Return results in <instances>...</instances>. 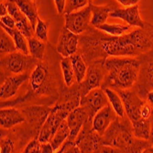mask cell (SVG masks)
<instances>
[{"label": "cell", "mask_w": 153, "mask_h": 153, "mask_svg": "<svg viewBox=\"0 0 153 153\" xmlns=\"http://www.w3.org/2000/svg\"><path fill=\"white\" fill-rule=\"evenodd\" d=\"M118 116L115 112L113 107L111 106L110 104L105 105V107L101 108L97 112L94 118L92 123L93 130H94L96 133H98L101 137L105 134V130L108 128V127Z\"/></svg>", "instance_id": "14"}, {"label": "cell", "mask_w": 153, "mask_h": 153, "mask_svg": "<svg viewBox=\"0 0 153 153\" xmlns=\"http://www.w3.org/2000/svg\"><path fill=\"white\" fill-rule=\"evenodd\" d=\"M149 141L150 142L151 146H153V116L150 119V135H149Z\"/></svg>", "instance_id": "38"}, {"label": "cell", "mask_w": 153, "mask_h": 153, "mask_svg": "<svg viewBox=\"0 0 153 153\" xmlns=\"http://www.w3.org/2000/svg\"><path fill=\"white\" fill-rule=\"evenodd\" d=\"M131 26L130 25H122V24H107L104 23L96 27L103 32L107 33L110 36L114 37H119L124 34H126L128 31H129Z\"/></svg>", "instance_id": "25"}, {"label": "cell", "mask_w": 153, "mask_h": 153, "mask_svg": "<svg viewBox=\"0 0 153 153\" xmlns=\"http://www.w3.org/2000/svg\"><path fill=\"white\" fill-rule=\"evenodd\" d=\"M92 19V8L91 2L81 10L74 11L68 14H64L65 25L68 30H70L74 33L80 35L90 29Z\"/></svg>", "instance_id": "8"}, {"label": "cell", "mask_w": 153, "mask_h": 153, "mask_svg": "<svg viewBox=\"0 0 153 153\" xmlns=\"http://www.w3.org/2000/svg\"><path fill=\"white\" fill-rule=\"evenodd\" d=\"M100 47L106 56L134 57L153 49V26L148 24L119 37L101 34Z\"/></svg>", "instance_id": "1"}, {"label": "cell", "mask_w": 153, "mask_h": 153, "mask_svg": "<svg viewBox=\"0 0 153 153\" xmlns=\"http://www.w3.org/2000/svg\"><path fill=\"white\" fill-rule=\"evenodd\" d=\"M109 17L122 19L131 27H141V29H144L149 24L142 20L140 11H138L137 4L131 7H127L126 8H116L109 14Z\"/></svg>", "instance_id": "13"}, {"label": "cell", "mask_w": 153, "mask_h": 153, "mask_svg": "<svg viewBox=\"0 0 153 153\" xmlns=\"http://www.w3.org/2000/svg\"><path fill=\"white\" fill-rule=\"evenodd\" d=\"M79 35L74 33L66 27H63L56 45L57 52L62 57H71L78 51Z\"/></svg>", "instance_id": "11"}, {"label": "cell", "mask_w": 153, "mask_h": 153, "mask_svg": "<svg viewBox=\"0 0 153 153\" xmlns=\"http://www.w3.org/2000/svg\"><path fill=\"white\" fill-rule=\"evenodd\" d=\"M48 34H49V23L43 21L39 18L36 27H35V36L40 39L47 42L48 41Z\"/></svg>", "instance_id": "29"}, {"label": "cell", "mask_w": 153, "mask_h": 153, "mask_svg": "<svg viewBox=\"0 0 153 153\" xmlns=\"http://www.w3.org/2000/svg\"><path fill=\"white\" fill-rule=\"evenodd\" d=\"M54 152V149L51 142H44L41 143V148H40V153H52Z\"/></svg>", "instance_id": "35"}, {"label": "cell", "mask_w": 153, "mask_h": 153, "mask_svg": "<svg viewBox=\"0 0 153 153\" xmlns=\"http://www.w3.org/2000/svg\"><path fill=\"white\" fill-rule=\"evenodd\" d=\"M69 137H70V128H69L67 120L65 119L62 123L60 128L57 129L56 133L54 134L53 137L51 138V141H50L51 144L52 145L53 149H54V152L59 151L60 148L68 140Z\"/></svg>", "instance_id": "20"}, {"label": "cell", "mask_w": 153, "mask_h": 153, "mask_svg": "<svg viewBox=\"0 0 153 153\" xmlns=\"http://www.w3.org/2000/svg\"><path fill=\"white\" fill-rule=\"evenodd\" d=\"M29 72H25L19 74L7 75L1 79V89H0V98L2 101L14 96L19 91L23 83L30 80Z\"/></svg>", "instance_id": "12"}, {"label": "cell", "mask_w": 153, "mask_h": 153, "mask_svg": "<svg viewBox=\"0 0 153 153\" xmlns=\"http://www.w3.org/2000/svg\"><path fill=\"white\" fill-rule=\"evenodd\" d=\"M53 78L47 64L38 62L30 76L29 91L33 97L50 94L53 88Z\"/></svg>", "instance_id": "6"}, {"label": "cell", "mask_w": 153, "mask_h": 153, "mask_svg": "<svg viewBox=\"0 0 153 153\" xmlns=\"http://www.w3.org/2000/svg\"><path fill=\"white\" fill-rule=\"evenodd\" d=\"M1 23H3L5 26L10 27V29H14V27H16V26H17V23H16L15 19H14L9 15V14H7V15H6V16L1 17Z\"/></svg>", "instance_id": "33"}, {"label": "cell", "mask_w": 153, "mask_h": 153, "mask_svg": "<svg viewBox=\"0 0 153 153\" xmlns=\"http://www.w3.org/2000/svg\"><path fill=\"white\" fill-rule=\"evenodd\" d=\"M1 27L4 29L14 39L17 46L18 51L25 53L26 55H30V51H29V45H27V39L17 29V27H14V29H10V27L5 26L3 23H1Z\"/></svg>", "instance_id": "19"}, {"label": "cell", "mask_w": 153, "mask_h": 153, "mask_svg": "<svg viewBox=\"0 0 153 153\" xmlns=\"http://www.w3.org/2000/svg\"><path fill=\"white\" fill-rule=\"evenodd\" d=\"M118 3H120L122 6L124 7H131V6H134V5H137L140 1L141 0H117Z\"/></svg>", "instance_id": "36"}, {"label": "cell", "mask_w": 153, "mask_h": 153, "mask_svg": "<svg viewBox=\"0 0 153 153\" xmlns=\"http://www.w3.org/2000/svg\"><path fill=\"white\" fill-rule=\"evenodd\" d=\"M104 67L107 74L101 87H111L116 91L126 90L131 88L138 80L141 62L136 58L111 56L105 58Z\"/></svg>", "instance_id": "2"}, {"label": "cell", "mask_w": 153, "mask_h": 153, "mask_svg": "<svg viewBox=\"0 0 153 153\" xmlns=\"http://www.w3.org/2000/svg\"><path fill=\"white\" fill-rule=\"evenodd\" d=\"M117 92L118 93L123 101L126 115L128 116V118L131 122V124L142 120L143 118L141 117V109L146 101L140 97V95L137 93L128 89L117 90Z\"/></svg>", "instance_id": "10"}, {"label": "cell", "mask_w": 153, "mask_h": 153, "mask_svg": "<svg viewBox=\"0 0 153 153\" xmlns=\"http://www.w3.org/2000/svg\"><path fill=\"white\" fill-rule=\"evenodd\" d=\"M61 68L62 71L63 81L65 85L68 87L74 85V82H76V78L70 57H62L61 61Z\"/></svg>", "instance_id": "23"}, {"label": "cell", "mask_w": 153, "mask_h": 153, "mask_svg": "<svg viewBox=\"0 0 153 153\" xmlns=\"http://www.w3.org/2000/svg\"><path fill=\"white\" fill-rule=\"evenodd\" d=\"M71 111L72 108L70 106L62 102H58L54 107L51 108L38 136L41 143L51 141L62 123L68 117Z\"/></svg>", "instance_id": "4"}, {"label": "cell", "mask_w": 153, "mask_h": 153, "mask_svg": "<svg viewBox=\"0 0 153 153\" xmlns=\"http://www.w3.org/2000/svg\"><path fill=\"white\" fill-rule=\"evenodd\" d=\"M0 44H1V48H0L1 56L18 51L13 38L4 29H2V27H1V36H0Z\"/></svg>", "instance_id": "27"}, {"label": "cell", "mask_w": 153, "mask_h": 153, "mask_svg": "<svg viewBox=\"0 0 153 153\" xmlns=\"http://www.w3.org/2000/svg\"><path fill=\"white\" fill-rule=\"evenodd\" d=\"M91 0H66V7L64 14H68L74 11H76L80 8L86 7Z\"/></svg>", "instance_id": "30"}, {"label": "cell", "mask_w": 153, "mask_h": 153, "mask_svg": "<svg viewBox=\"0 0 153 153\" xmlns=\"http://www.w3.org/2000/svg\"><path fill=\"white\" fill-rule=\"evenodd\" d=\"M23 122H25V117L17 108H1L0 111L1 128L10 129Z\"/></svg>", "instance_id": "16"}, {"label": "cell", "mask_w": 153, "mask_h": 153, "mask_svg": "<svg viewBox=\"0 0 153 153\" xmlns=\"http://www.w3.org/2000/svg\"><path fill=\"white\" fill-rule=\"evenodd\" d=\"M91 8H92V19H91V25L94 27L106 23V19L109 17V14L114 11L117 7L112 6L111 4L105 6H94L91 2Z\"/></svg>", "instance_id": "17"}, {"label": "cell", "mask_w": 153, "mask_h": 153, "mask_svg": "<svg viewBox=\"0 0 153 153\" xmlns=\"http://www.w3.org/2000/svg\"><path fill=\"white\" fill-rule=\"evenodd\" d=\"M27 45H29L30 55L39 61L43 60L46 51V44L44 41L39 39L36 36H33L27 39Z\"/></svg>", "instance_id": "22"}, {"label": "cell", "mask_w": 153, "mask_h": 153, "mask_svg": "<svg viewBox=\"0 0 153 153\" xmlns=\"http://www.w3.org/2000/svg\"><path fill=\"white\" fill-rule=\"evenodd\" d=\"M15 150V144L10 137H1V146H0V152L8 153Z\"/></svg>", "instance_id": "31"}, {"label": "cell", "mask_w": 153, "mask_h": 153, "mask_svg": "<svg viewBox=\"0 0 153 153\" xmlns=\"http://www.w3.org/2000/svg\"><path fill=\"white\" fill-rule=\"evenodd\" d=\"M147 101H148V102L152 105V107H153V90L148 92V94H147Z\"/></svg>", "instance_id": "39"}, {"label": "cell", "mask_w": 153, "mask_h": 153, "mask_svg": "<svg viewBox=\"0 0 153 153\" xmlns=\"http://www.w3.org/2000/svg\"><path fill=\"white\" fill-rule=\"evenodd\" d=\"M66 120L70 128V137L68 140L75 142L76 137L82 130L83 125L88 120V115L82 106H78L71 111Z\"/></svg>", "instance_id": "15"}, {"label": "cell", "mask_w": 153, "mask_h": 153, "mask_svg": "<svg viewBox=\"0 0 153 153\" xmlns=\"http://www.w3.org/2000/svg\"><path fill=\"white\" fill-rule=\"evenodd\" d=\"M105 60V58L97 60L94 63H91L87 69L85 79L80 83L77 82L81 97L87 94L93 89L101 86L106 73L104 67Z\"/></svg>", "instance_id": "7"}, {"label": "cell", "mask_w": 153, "mask_h": 153, "mask_svg": "<svg viewBox=\"0 0 153 153\" xmlns=\"http://www.w3.org/2000/svg\"><path fill=\"white\" fill-rule=\"evenodd\" d=\"M109 104L108 97L105 90L101 88H94L87 94L81 97L80 106L85 110L88 115L87 122L93 123V118L98 111Z\"/></svg>", "instance_id": "9"}, {"label": "cell", "mask_w": 153, "mask_h": 153, "mask_svg": "<svg viewBox=\"0 0 153 153\" xmlns=\"http://www.w3.org/2000/svg\"><path fill=\"white\" fill-rule=\"evenodd\" d=\"M40 148H41V142L39 141V137H36L27 144V146L24 149V152L25 153H30V152L39 153L40 152Z\"/></svg>", "instance_id": "32"}, {"label": "cell", "mask_w": 153, "mask_h": 153, "mask_svg": "<svg viewBox=\"0 0 153 153\" xmlns=\"http://www.w3.org/2000/svg\"><path fill=\"white\" fill-rule=\"evenodd\" d=\"M55 6H56V9L59 15H62L64 14L65 7H66V0H54Z\"/></svg>", "instance_id": "34"}, {"label": "cell", "mask_w": 153, "mask_h": 153, "mask_svg": "<svg viewBox=\"0 0 153 153\" xmlns=\"http://www.w3.org/2000/svg\"><path fill=\"white\" fill-rule=\"evenodd\" d=\"M14 1L17 3L24 15L29 19L35 30L39 17L38 14V7L34 2V0H14Z\"/></svg>", "instance_id": "18"}, {"label": "cell", "mask_w": 153, "mask_h": 153, "mask_svg": "<svg viewBox=\"0 0 153 153\" xmlns=\"http://www.w3.org/2000/svg\"><path fill=\"white\" fill-rule=\"evenodd\" d=\"M108 100H109V104L111 105V106L113 107V109L115 110V112L117 113V115L118 117H125V115H126V111H125V107H124V104L123 101L121 99L120 95L117 94V92L114 89H111L109 87H105L104 88Z\"/></svg>", "instance_id": "21"}, {"label": "cell", "mask_w": 153, "mask_h": 153, "mask_svg": "<svg viewBox=\"0 0 153 153\" xmlns=\"http://www.w3.org/2000/svg\"><path fill=\"white\" fill-rule=\"evenodd\" d=\"M39 60L33 58L31 55L18 51L1 56V74H19L24 72H29L33 66H36Z\"/></svg>", "instance_id": "5"}, {"label": "cell", "mask_w": 153, "mask_h": 153, "mask_svg": "<svg viewBox=\"0 0 153 153\" xmlns=\"http://www.w3.org/2000/svg\"><path fill=\"white\" fill-rule=\"evenodd\" d=\"M117 117L105 134L101 137L100 144L115 149L117 152H144L151 146L149 140L135 137L130 121L120 120Z\"/></svg>", "instance_id": "3"}, {"label": "cell", "mask_w": 153, "mask_h": 153, "mask_svg": "<svg viewBox=\"0 0 153 153\" xmlns=\"http://www.w3.org/2000/svg\"><path fill=\"white\" fill-rule=\"evenodd\" d=\"M138 79H142L143 82L145 83V87H149V89L153 90V58L148 62V64L141 69L140 67V74Z\"/></svg>", "instance_id": "28"}, {"label": "cell", "mask_w": 153, "mask_h": 153, "mask_svg": "<svg viewBox=\"0 0 153 153\" xmlns=\"http://www.w3.org/2000/svg\"><path fill=\"white\" fill-rule=\"evenodd\" d=\"M133 132L136 137L149 140L150 135V120L142 119L132 124Z\"/></svg>", "instance_id": "26"}, {"label": "cell", "mask_w": 153, "mask_h": 153, "mask_svg": "<svg viewBox=\"0 0 153 153\" xmlns=\"http://www.w3.org/2000/svg\"><path fill=\"white\" fill-rule=\"evenodd\" d=\"M73 67H74V71L75 74V78H76V82L80 83L85 77L86 72H87V66L85 63V61L83 60V58L81 56L80 54L75 53L70 57Z\"/></svg>", "instance_id": "24"}, {"label": "cell", "mask_w": 153, "mask_h": 153, "mask_svg": "<svg viewBox=\"0 0 153 153\" xmlns=\"http://www.w3.org/2000/svg\"><path fill=\"white\" fill-rule=\"evenodd\" d=\"M7 14H8V10H7V6L4 2L1 1V4H0V17L6 16Z\"/></svg>", "instance_id": "37"}]
</instances>
